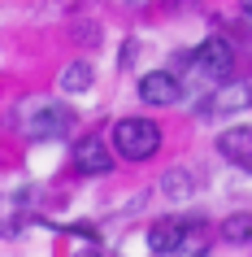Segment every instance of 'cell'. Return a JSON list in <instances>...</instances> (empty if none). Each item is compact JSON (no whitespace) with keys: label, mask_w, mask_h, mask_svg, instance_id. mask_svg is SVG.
Here are the masks:
<instances>
[{"label":"cell","mask_w":252,"mask_h":257,"mask_svg":"<svg viewBox=\"0 0 252 257\" xmlns=\"http://www.w3.org/2000/svg\"><path fill=\"white\" fill-rule=\"evenodd\" d=\"M243 170H248V175H252V157H248V162H243Z\"/></svg>","instance_id":"14"},{"label":"cell","mask_w":252,"mask_h":257,"mask_svg":"<svg viewBox=\"0 0 252 257\" xmlns=\"http://www.w3.org/2000/svg\"><path fill=\"white\" fill-rule=\"evenodd\" d=\"M183 222L187 218H161V222H152V227H148V248L157 257H170L174 244H178V235H183Z\"/></svg>","instance_id":"9"},{"label":"cell","mask_w":252,"mask_h":257,"mask_svg":"<svg viewBox=\"0 0 252 257\" xmlns=\"http://www.w3.org/2000/svg\"><path fill=\"white\" fill-rule=\"evenodd\" d=\"M83 257H100V253H83Z\"/></svg>","instance_id":"15"},{"label":"cell","mask_w":252,"mask_h":257,"mask_svg":"<svg viewBox=\"0 0 252 257\" xmlns=\"http://www.w3.org/2000/svg\"><path fill=\"white\" fill-rule=\"evenodd\" d=\"M243 14H248V18H252V0H243Z\"/></svg>","instance_id":"13"},{"label":"cell","mask_w":252,"mask_h":257,"mask_svg":"<svg viewBox=\"0 0 252 257\" xmlns=\"http://www.w3.org/2000/svg\"><path fill=\"white\" fill-rule=\"evenodd\" d=\"M109 166H113V157H109V144L100 136H83L74 144V170L79 175H109Z\"/></svg>","instance_id":"5"},{"label":"cell","mask_w":252,"mask_h":257,"mask_svg":"<svg viewBox=\"0 0 252 257\" xmlns=\"http://www.w3.org/2000/svg\"><path fill=\"white\" fill-rule=\"evenodd\" d=\"M18 118H22L18 126H22L31 140H57V136H66L70 122H74V118H70V109L57 105V100H27Z\"/></svg>","instance_id":"2"},{"label":"cell","mask_w":252,"mask_h":257,"mask_svg":"<svg viewBox=\"0 0 252 257\" xmlns=\"http://www.w3.org/2000/svg\"><path fill=\"white\" fill-rule=\"evenodd\" d=\"M217 153H222L226 162L243 166L252 157V126H230V131H222L217 136Z\"/></svg>","instance_id":"8"},{"label":"cell","mask_w":252,"mask_h":257,"mask_svg":"<svg viewBox=\"0 0 252 257\" xmlns=\"http://www.w3.org/2000/svg\"><path fill=\"white\" fill-rule=\"evenodd\" d=\"M139 96H144V105L165 109V105H178L183 100V83L174 79L170 70H152V74L139 79Z\"/></svg>","instance_id":"4"},{"label":"cell","mask_w":252,"mask_h":257,"mask_svg":"<svg viewBox=\"0 0 252 257\" xmlns=\"http://www.w3.org/2000/svg\"><path fill=\"white\" fill-rule=\"evenodd\" d=\"M191 61H196V70L204 79H213V83H226L230 70H235V53H230V44H226L222 35H209V40L191 53Z\"/></svg>","instance_id":"3"},{"label":"cell","mask_w":252,"mask_h":257,"mask_svg":"<svg viewBox=\"0 0 252 257\" xmlns=\"http://www.w3.org/2000/svg\"><path fill=\"white\" fill-rule=\"evenodd\" d=\"M222 240L226 244H239V248L252 244V214H230L222 222Z\"/></svg>","instance_id":"10"},{"label":"cell","mask_w":252,"mask_h":257,"mask_svg":"<svg viewBox=\"0 0 252 257\" xmlns=\"http://www.w3.org/2000/svg\"><path fill=\"white\" fill-rule=\"evenodd\" d=\"M87 87H92V66L74 61V66H66V70H61V92L79 96V92H87Z\"/></svg>","instance_id":"11"},{"label":"cell","mask_w":252,"mask_h":257,"mask_svg":"<svg viewBox=\"0 0 252 257\" xmlns=\"http://www.w3.org/2000/svg\"><path fill=\"white\" fill-rule=\"evenodd\" d=\"M161 188H165V196H178L183 201V196H191V175L187 170H170V175L161 179Z\"/></svg>","instance_id":"12"},{"label":"cell","mask_w":252,"mask_h":257,"mask_svg":"<svg viewBox=\"0 0 252 257\" xmlns=\"http://www.w3.org/2000/svg\"><path fill=\"white\" fill-rule=\"evenodd\" d=\"M113 149H118V157H126V162H148V157H157V149H161L157 122L122 118L118 126H113Z\"/></svg>","instance_id":"1"},{"label":"cell","mask_w":252,"mask_h":257,"mask_svg":"<svg viewBox=\"0 0 252 257\" xmlns=\"http://www.w3.org/2000/svg\"><path fill=\"white\" fill-rule=\"evenodd\" d=\"M209 244H213L209 227H204L200 218H187V222H183V235H178V244H174L170 257H209Z\"/></svg>","instance_id":"7"},{"label":"cell","mask_w":252,"mask_h":257,"mask_svg":"<svg viewBox=\"0 0 252 257\" xmlns=\"http://www.w3.org/2000/svg\"><path fill=\"white\" fill-rule=\"evenodd\" d=\"M252 105V87H243V83H226V87H213V96L200 105V113H239V109Z\"/></svg>","instance_id":"6"}]
</instances>
